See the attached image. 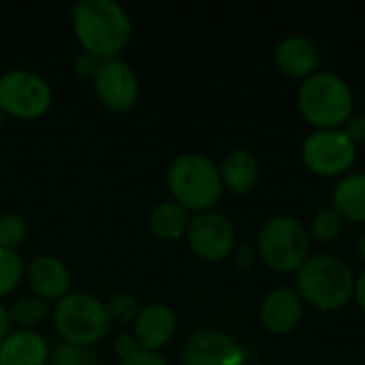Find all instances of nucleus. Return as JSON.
I'll use <instances>...</instances> for the list:
<instances>
[{"mask_svg": "<svg viewBox=\"0 0 365 365\" xmlns=\"http://www.w3.org/2000/svg\"><path fill=\"white\" fill-rule=\"evenodd\" d=\"M342 225H344V220L340 218V214L331 205L321 207L310 220V229H308L310 240H317L321 244H329L342 233Z\"/></svg>", "mask_w": 365, "mask_h": 365, "instance_id": "nucleus-22", "label": "nucleus"}, {"mask_svg": "<svg viewBox=\"0 0 365 365\" xmlns=\"http://www.w3.org/2000/svg\"><path fill=\"white\" fill-rule=\"evenodd\" d=\"M2 122H4V111L0 109V126H2Z\"/></svg>", "mask_w": 365, "mask_h": 365, "instance_id": "nucleus-34", "label": "nucleus"}, {"mask_svg": "<svg viewBox=\"0 0 365 365\" xmlns=\"http://www.w3.org/2000/svg\"><path fill=\"white\" fill-rule=\"evenodd\" d=\"M47 365H98V359L94 349L60 340L49 349Z\"/></svg>", "mask_w": 365, "mask_h": 365, "instance_id": "nucleus-21", "label": "nucleus"}, {"mask_svg": "<svg viewBox=\"0 0 365 365\" xmlns=\"http://www.w3.org/2000/svg\"><path fill=\"white\" fill-rule=\"evenodd\" d=\"M331 207L344 222L365 225V171H349L338 180Z\"/></svg>", "mask_w": 365, "mask_h": 365, "instance_id": "nucleus-18", "label": "nucleus"}, {"mask_svg": "<svg viewBox=\"0 0 365 365\" xmlns=\"http://www.w3.org/2000/svg\"><path fill=\"white\" fill-rule=\"evenodd\" d=\"M53 325L64 342L94 349L111 329V319L98 297L77 291L56 304Z\"/></svg>", "mask_w": 365, "mask_h": 365, "instance_id": "nucleus-6", "label": "nucleus"}, {"mask_svg": "<svg viewBox=\"0 0 365 365\" xmlns=\"http://www.w3.org/2000/svg\"><path fill=\"white\" fill-rule=\"evenodd\" d=\"M73 30L86 53L103 60L120 58L133 38L128 13L113 0H81L73 9Z\"/></svg>", "mask_w": 365, "mask_h": 365, "instance_id": "nucleus-1", "label": "nucleus"}, {"mask_svg": "<svg viewBox=\"0 0 365 365\" xmlns=\"http://www.w3.org/2000/svg\"><path fill=\"white\" fill-rule=\"evenodd\" d=\"M304 299L293 287H276L269 291L259 308V321L265 331L274 336H284L297 329L304 319Z\"/></svg>", "mask_w": 365, "mask_h": 365, "instance_id": "nucleus-12", "label": "nucleus"}, {"mask_svg": "<svg viewBox=\"0 0 365 365\" xmlns=\"http://www.w3.org/2000/svg\"><path fill=\"white\" fill-rule=\"evenodd\" d=\"M180 364L246 365V351L231 336L218 329H199L186 340Z\"/></svg>", "mask_w": 365, "mask_h": 365, "instance_id": "nucleus-11", "label": "nucleus"}, {"mask_svg": "<svg viewBox=\"0 0 365 365\" xmlns=\"http://www.w3.org/2000/svg\"><path fill=\"white\" fill-rule=\"evenodd\" d=\"M26 280L32 295L45 302H60L71 293V272L66 263L53 255H38L26 267Z\"/></svg>", "mask_w": 365, "mask_h": 365, "instance_id": "nucleus-15", "label": "nucleus"}, {"mask_svg": "<svg viewBox=\"0 0 365 365\" xmlns=\"http://www.w3.org/2000/svg\"><path fill=\"white\" fill-rule=\"evenodd\" d=\"M49 314V302L36 297V295H24L13 302L9 308L11 323L17 325V329H34L38 323H43Z\"/></svg>", "mask_w": 365, "mask_h": 365, "instance_id": "nucleus-20", "label": "nucleus"}, {"mask_svg": "<svg viewBox=\"0 0 365 365\" xmlns=\"http://www.w3.org/2000/svg\"><path fill=\"white\" fill-rule=\"evenodd\" d=\"M257 246L255 244H248V242H242L240 246H235V250H233V263H235V269L240 272V274H246L252 265H255V261H257Z\"/></svg>", "mask_w": 365, "mask_h": 365, "instance_id": "nucleus-26", "label": "nucleus"}, {"mask_svg": "<svg viewBox=\"0 0 365 365\" xmlns=\"http://www.w3.org/2000/svg\"><path fill=\"white\" fill-rule=\"evenodd\" d=\"M51 107L49 83L28 71L11 68L0 75V109L17 120H36Z\"/></svg>", "mask_w": 365, "mask_h": 365, "instance_id": "nucleus-8", "label": "nucleus"}, {"mask_svg": "<svg viewBox=\"0 0 365 365\" xmlns=\"http://www.w3.org/2000/svg\"><path fill=\"white\" fill-rule=\"evenodd\" d=\"M26 235H28V227L19 214L9 212L0 216V248L17 252V248L26 242Z\"/></svg>", "mask_w": 365, "mask_h": 365, "instance_id": "nucleus-24", "label": "nucleus"}, {"mask_svg": "<svg viewBox=\"0 0 365 365\" xmlns=\"http://www.w3.org/2000/svg\"><path fill=\"white\" fill-rule=\"evenodd\" d=\"M92 88L98 103L111 113L130 111L139 98L137 73L122 58L103 60L92 75Z\"/></svg>", "mask_w": 365, "mask_h": 365, "instance_id": "nucleus-10", "label": "nucleus"}, {"mask_svg": "<svg viewBox=\"0 0 365 365\" xmlns=\"http://www.w3.org/2000/svg\"><path fill=\"white\" fill-rule=\"evenodd\" d=\"M302 163L321 178H342L357 160V145L342 128H314L299 148Z\"/></svg>", "mask_w": 365, "mask_h": 365, "instance_id": "nucleus-7", "label": "nucleus"}, {"mask_svg": "<svg viewBox=\"0 0 365 365\" xmlns=\"http://www.w3.org/2000/svg\"><path fill=\"white\" fill-rule=\"evenodd\" d=\"M357 250H359V257L365 261V231L359 235V242H357Z\"/></svg>", "mask_w": 365, "mask_h": 365, "instance_id": "nucleus-33", "label": "nucleus"}, {"mask_svg": "<svg viewBox=\"0 0 365 365\" xmlns=\"http://www.w3.org/2000/svg\"><path fill=\"white\" fill-rule=\"evenodd\" d=\"M98 64H101V60L94 58V56H90V53H86V51H83L81 56H77V60H75V68H77V73L83 75V77H92V75L96 73Z\"/></svg>", "mask_w": 365, "mask_h": 365, "instance_id": "nucleus-30", "label": "nucleus"}, {"mask_svg": "<svg viewBox=\"0 0 365 365\" xmlns=\"http://www.w3.org/2000/svg\"><path fill=\"white\" fill-rule=\"evenodd\" d=\"M222 186L235 195H248L261 180V163L248 148H233L218 165Z\"/></svg>", "mask_w": 365, "mask_h": 365, "instance_id": "nucleus-16", "label": "nucleus"}, {"mask_svg": "<svg viewBox=\"0 0 365 365\" xmlns=\"http://www.w3.org/2000/svg\"><path fill=\"white\" fill-rule=\"evenodd\" d=\"M186 240H188L190 250L199 259L210 261V263L225 261L227 257L233 255L237 246L233 222L222 212H216V210H207V212H199L190 216Z\"/></svg>", "mask_w": 365, "mask_h": 365, "instance_id": "nucleus-9", "label": "nucleus"}, {"mask_svg": "<svg viewBox=\"0 0 365 365\" xmlns=\"http://www.w3.org/2000/svg\"><path fill=\"white\" fill-rule=\"evenodd\" d=\"M321 47L308 34H289L274 47V66L293 79H306L319 71Z\"/></svg>", "mask_w": 365, "mask_h": 365, "instance_id": "nucleus-13", "label": "nucleus"}, {"mask_svg": "<svg viewBox=\"0 0 365 365\" xmlns=\"http://www.w3.org/2000/svg\"><path fill=\"white\" fill-rule=\"evenodd\" d=\"M113 351H115V355H118L120 359H126V357L139 353L141 346H139V342H137V338H135L133 334H120V336H115V340H113Z\"/></svg>", "mask_w": 365, "mask_h": 365, "instance_id": "nucleus-28", "label": "nucleus"}, {"mask_svg": "<svg viewBox=\"0 0 365 365\" xmlns=\"http://www.w3.org/2000/svg\"><path fill=\"white\" fill-rule=\"evenodd\" d=\"M118 365H167L165 357L160 353H150V351H139L126 359H120Z\"/></svg>", "mask_w": 365, "mask_h": 365, "instance_id": "nucleus-29", "label": "nucleus"}, {"mask_svg": "<svg viewBox=\"0 0 365 365\" xmlns=\"http://www.w3.org/2000/svg\"><path fill=\"white\" fill-rule=\"evenodd\" d=\"M310 233L291 214H276L257 235V255L278 274H295L310 257Z\"/></svg>", "mask_w": 365, "mask_h": 365, "instance_id": "nucleus-5", "label": "nucleus"}, {"mask_svg": "<svg viewBox=\"0 0 365 365\" xmlns=\"http://www.w3.org/2000/svg\"><path fill=\"white\" fill-rule=\"evenodd\" d=\"M11 327H13V323H11V317H9V308L0 306V342L11 334Z\"/></svg>", "mask_w": 365, "mask_h": 365, "instance_id": "nucleus-32", "label": "nucleus"}, {"mask_svg": "<svg viewBox=\"0 0 365 365\" xmlns=\"http://www.w3.org/2000/svg\"><path fill=\"white\" fill-rule=\"evenodd\" d=\"M190 222V212L184 210L173 199L160 201L148 216V227L154 237L163 242H175L186 235Z\"/></svg>", "mask_w": 365, "mask_h": 365, "instance_id": "nucleus-19", "label": "nucleus"}, {"mask_svg": "<svg viewBox=\"0 0 365 365\" xmlns=\"http://www.w3.org/2000/svg\"><path fill=\"white\" fill-rule=\"evenodd\" d=\"M342 130L351 137V141H353L355 145L365 143V113H353V115L344 122Z\"/></svg>", "mask_w": 365, "mask_h": 365, "instance_id": "nucleus-27", "label": "nucleus"}, {"mask_svg": "<svg viewBox=\"0 0 365 365\" xmlns=\"http://www.w3.org/2000/svg\"><path fill=\"white\" fill-rule=\"evenodd\" d=\"M297 107L304 120L314 128H342L353 115L355 96L338 73L319 68L302 79L297 88Z\"/></svg>", "mask_w": 365, "mask_h": 365, "instance_id": "nucleus-4", "label": "nucleus"}, {"mask_svg": "<svg viewBox=\"0 0 365 365\" xmlns=\"http://www.w3.org/2000/svg\"><path fill=\"white\" fill-rule=\"evenodd\" d=\"M246 365H263V364H246Z\"/></svg>", "mask_w": 365, "mask_h": 365, "instance_id": "nucleus-35", "label": "nucleus"}, {"mask_svg": "<svg viewBox=\"0 0 365 365\" xmlns=\"http://www.w3.org/2000/svg\"><path fill=\"white\" fill-rule=\"evenodd\" d=\"M353 299L365 312V265L359 274H355V295H353Z\"/></svg>", "mask_w": 365, "mask_h": 365, "instance_id": "nucleus-31", "label": "nucleus"}, {"mask_svg": "<svg viewBox=\"0 0 365 365\" xmlns=\"http://www.w3.org/2000/svg\"><path fill=\"white\" fill-rule=\"evenodd\" d=\"M167 188L175 203L195 214L214 210L225 190L218 165L201 152H184L171 160Z\"/></svg>", "mask_w": 365, "mask_h": 365, "instance_id": "nucleus-3", "label": "nucleus"}, {"mask_svg": "<svg viewBox=\"0 0 365 365\" xmlns=\"http://www.w3.org/2000/svg\"><path fill=\"white\" fill-rule=\"evenodd\" d=\"M24 276H26V267L21 257L15 250L0 248V297L13 293Z\"/></svg>", "mask_w": 365, "mask_h": 365, "instance_id": "nucleus-23", "label": "nucleus"}, {"mask_svg": "<svg viewBox=\"0 0 365 365\" xmlns=\"http://www.w3.org/2000/svg\"><path fill=\"white\" fill-rule=\"evenodd\" d=\"M105 306H107V314L111 319V325L113 323H120V325L135 323V319L141 310L139 302L130 293H115Z\"/></svg>", "mask_w": 365, "mask_h": 365, "instance_id": "nucleus-25", "label": "nucleus"}, {"mask_svg": "<svg viewBox=\"0 0 365 365\" xmlns=\"http://www.w3.org/2000/svg\"><path fill=\"white\" fill-rule=\"evenodd\" d=\"M175 312L167 304L154 302L139 310L133 323V336L137 338L141 351L158 353L171 342V338L175 336Z\"/></svg>", "mask_w": 365, "mask_h": 365, "instance_id": "nucleus-14", "label": "nucleus"}, {"mask_svg": "<svg viewBox=\"0 0 365 365\" xmlns=\"http://www.w3.org/2000/svg\"><path fill=\"white\" fill-rule=\"evenodd\" d=\"M295 291L304 304L321 312L340 310L355 295V272L346 259L317 252L295 272Z\"/></svg>", "mask_w": 365, "mask_h": 365, "instance_id": "nucleus-2", "label": "nucleus"}, {"mask_svg": "<svg viewBox=\"0 0 365 365\" xmlns=\"http://www.w3.org/2000/svg\"><path fill=\"white\" fill-rule=\"evenodd\" d=\"M49 344L34 329H15L0 342V365H47Z\"/></svg>", "mask_w": 365, "mask_h": 365, "instance_id": "nucleus-17", "label": "nucleus"}]
</instances>
